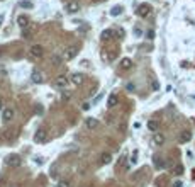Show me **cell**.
Listing matches in <instances>:
<instances>
[{
	"mask_svg": "<svg viewBox=\"0 0 195 187\" xmlns=\"http://www.w3.org/2000/svg\"><path fill=\"white\" fill-rule=\"evenodd\" d=\"M46 139H47V129L46 128H39L36 131V134H34V141L36 143H44Z\"/></svg>",
	"mask_w": 195,
	"mask_h": 187,
	"instance_id": "cell-1",
	"label": "cell"
},
{
	"mask_svg": "<svg viewBox=\"0 0 195 187\" xmlns=\"http://www.w3.org/2000/svg\"><path fill=\"white\" fill-rule=\"evenodd\" d=\"M76 55H78V48H76V46H68V48L65 49L63 58H65V60H73Z\"/></svg>",
	"mask_w": 195,
	"mask_h": 187,
	"instance_id": "cell-2",
	"label": "cell"
},
{
	"mask_svg": "<svg viewBox=\"0 0 195 187\" xmlns=\"http://www.w3.org/2000/svg\"><path fill=\"white\" fill-rule=\"evenodd\" d=\"M20 162H22V160H20V157L19 155H9V157H7V165L9 167H19L20 165Z\"/></svg>",
	"mask_w": 195,
	"mask_h": 187,
	"instance_id": "cell-3",
	"label": "cell"
},
{
	"mask_svg": "<svg viewBox=\"0 0 195 187\" xmlns=\"http://www.w3.org/2000/svg\"><path fill=\"white\" fill-rule=\"evenodd\" d=\"M42 55H44V48L41 44H34L32 48H31V56L32 58H41Z\"/></svg>",
	"mask_w": 195,
	"mask_h": 187,
	"instance_id": "cell-4",
	"label": "cell"
},
{
	"mask_svg": "<svg viewBox=\"0 0 195 187\" xmlns=\"http://www.w3.org/2000/svg\"><path fill=\"white\" fill-rule=\"evenodd\" d=\"M149 12H151V7H149L148 4H141V5L137 7V15H139V17H148Z\"/></svg>",
	"mask_w": 195,
	"mask_h": 187,
	"instance_id": "cell-5",
	"label": "cell"
},
{
	"mask_svg": "<svg viewBox=\"0 0 195 187\" xmlns=\"http://www.w3.org/2000/svg\"><path fill=\"white\" fill-rule=\"evenodd\" d=\"M78 10H80V4H78L76 0H71V2H68L66 4V12L75 14V12H78Z\"/></svg>",
	"mask_w": 195,
	"mask_h": 187,
	"instance_id": "cell-6",
	"label": "cell"
},
{
	"mask_svg": "<svg viewBox=\"0 0 195 187\" xmlns=\"http://www.w3.org/2000/svg\"><path fill=\"white\" fill-rule=\"evenodd\" d=\"M190 139H192V133L190 131H182L180 136H178V141H180V143H189Z\"/></svg>",
	"mask_w": 195,
	"mask_h": 187,
	"instance_id": "cell-7",
	"label": "cell"
},
{
	"mask_svg": "<svg viewBox=\"0 0 195 187\" xmlns=\"http://www.w3.org/2000/svg\"><path fill=\"white\" fill-rule=\"evenodd\" d=\"M54 85H56L58 89H65V87L68 85V78L66 77H58L56 82H54Z\"/></svg>",
	"mask_w": 195,
	"mask_h": 187,
	"instance_id": "cell-8",
	"label": "cell"
},
{
	"mask_svg": "<svg viewBox=\"0 0 195 187\" xmlns=\"http://www.w3.org/2000/svg\"><path fill=\"white\" fill-rule=\"evenodd\" d=\"M83 78H85L83 73H73L71 75V83L73 85H80V83H83Z\"/></svg>",
	"mask_w": 195,
	"mask_h": 187,
	"instance_id": "cell-9",
	"label": "cell"
},
{
	"mask_svg": "<svg viewBox=\"0 0 195 187\" xmlns=\"http://www.w3.org/2000/svg\"><path fill=\"white\" fill-rule=\"evenodd\" d=\"M17 24H19L22 29H26L27 26H29V17H27V15H19V17H17Z\"/></svg>",
	"mask_w": 195,
	"mask_h": 187,
	"instance_id": "cell-10",
	"label": "cell"
},
{
	"mask_svg": "<svg viewBox=\"0 0 195 187\" xmlns=\"http://www.w3.org/2000/svg\"><path fill=\"white\" fill-rule=\"evenodd\" d=\"M31 80H32L34 83H41L42 82V73H41L39 70H34L32 75H31Z\"/></svg>",
	"mask_w": 195,
	"mask_h": 187,
	"instance_id": "cell-11",
	"label": "cell"
},
{
	"mask_svg": "<svg viewBox=\"0 0 195 187\" xmlns=\"http://www.w3.org/2000/svg\"><path fill=\"white\" fill-rule=\"evenodd\" d=\"M110 162H112V155L107 153V152H104L100 155V163L102 165H107V163H110Z\"/></svg>",
	"mask_w": 195,
	"mask_h": 187,
	"instance_id": "cell-12",
	"label": "cell"
},
{
	"mask_svg": "<svg viewBox=\"0 0 195 187\" xmlns=\"http://www.w3.org/2000/svg\"><path fill=\"white\" fill-rule=\"evenodd\" d=\"M2 118H4V121H10V119L14 118V109H12V107H7V109H4Z\"/></svg>",
	"mask_w": 195,
	"mask_h": 187,
	"instance_id": "cell-13",
	"label": "cell"
},
{
	"mask_svg": "<svg viewBox=\"0 0 195 187\" xmlns=\"http://www.w3.org/2000/svg\"><path fill=\"white\" fill-rule=\"evenodd\" d=\"M85 126H87L88 129H95V128L99 126V121H97V119H94V118H88L87 121H85Z\"/></svg>",
	"mask_w": 195,
	"mask_h": 187,
	"instance_id": "cell-14",
	"label": "cell"
},
{
	"mask_svg": "<svg viewBox=\"0 0 195 187\" xmlns=\"http://www.w3.org/2000/svg\"><path fill=\"white\" fill-rule=\"evenodd\" d=\"M117 104H119V97H117L115 94H112V95L109 97V100H107V105L109 107H115Z\"/></svg>",
	"mask_w": 195,
	"mask_h": 187,
	"instance_id": "cell-15",
	"label": "cell"
},
{
	"mask_svg": "<svg viewBox=\"0 0 195 187\" xmlns=\"http://www.w3.org/2000/svg\"><path fill=\"white\" fill-rule=\"evenodd\" d=\"M115 36V32L112 31V29H105L104 32H102V39H105V41H109V39H112Z\"/></svg>",
	"mask_w": 195,
	"mask_h": 187,
	"instance_id": "cell-16",
	"label": "cell"
},
{
	"mask_svg": "<svg viewBox=\"0 0 195 187\" xmlns=\"http://www.w3.org/2000/svg\"><path fill=\"white\" fill-rule=\"evenodd\" d=\"M153 143H155V145H163V143H165V136L160 134V133H156L155 136H153Z\"/></svg>",
	"mask_w": 195,
	"mask_h": 187,
	"instance_id": "cell-17",
	"label": "cell"
},
{
	"mask_svg": "<svg viewBox=\"0 0 195 187\" xmlns=\"http://www.w3.org/2000/svg\"><path fill=\"white\" fill-rule=\"evenodd\" d=\"M121 66L124 70H129L131 66H132V61H131L129 58H122V60H121Z\"/></svg>",
	"mask_w": 195,
	"mask_h": 187,
	"instance_id": "cell-18",
	"label": "cell"
},
{
	"mask_svg": "<svg viewBox=\"0 0 195 187\" xmlns=\"http://www.w3.org/2000/svg\"><path fill=\"white\" fill-rule=\"evenodd\" d=\"M51 63L56 65V66H60L61 63H63V58H61L60 55H53V56H51Z\"/></svg>",
	"mask_w": 195,
	"mask_h": 187,
	"instance_id": "cell-19",
	"label": "cell"
},
{
	"mask_svg": "<svg viewBox=\"0 0 195 187\" xmlns=\"http://www.w3.org/2000/svg\"><path fill=\"white\" fill-rule=\"evenodd\" d=\"M148 129L149 131H156L158 129V123L156 121H148Z\"/></svg>",
	"mask_w": 195,
	"mask_h": 187,
	"instance_id": "cell-20",
	"label": "cell"
},
{
	"mask_svg": "<svg viewBox=\"0 0 195 187\" xmlns=\"http://www.w3.org/2000/svg\"><path fill=\"white\" fill-rule=\"evenodd\" d=\"M121 12H122V7H114L112 10H110V15H114L115 17V15H119Z\"/></svg>",
	"mask_w": 195,
	"mask_h": 187,
	"instance_id": "cell-21",
	"label": "cell"
},
{
	"mask_svg": "<svg viewBox=\"0 0 195 187\" xmlns=\"http://www.w3.org/2000/svg\"><path fill=\"white\" fill-rule=\"evenodd\" d=\"M173 172H175V175H182L183 173V165H176L175 168H173Z\"/></svg>",
	"mask_w": 195,
	"mask_h": 187,
	"instance_id": "cell-22",
	"label": "cell"
},
{
	"mask_svg": "<svg viewBox=\"0 0 195 187\" xmlns=\"http://www.w3.org/2000/svg\"><path fill=\"white\" fill-rule=\"evenodd\" d=\"M31 36H32V32H31V31H29V29H22V38H26V39H29V38H31Z\"/></svg>",
	"mask_w": 195,
	"mask_h": 187,
	"instance_id": "cell-23",
	"label": "cell"
},
{
	"mask_svg": "<svg viewBox=\"0 0 195 187\" xmlns=\"http://www.w3.org/2000/svg\"><path fill=\"white\" fill-rule=\"evenodd\" d=\"M58 187H71V182L70 180H61L60 184H58Z\"/></svg>",
	"mask_w": 195,
	"mask_h": 187,
	"instance_id": "cell-24",
	"label": "cell"
},
{
	"mask_svg": "<svg viewBox=\"0 0 195 187\" xmlns=\"http://www.w3.org/2000/svg\"><path fill=\"white\" fill-rule=\"evenodd\" d=\"M20 7H26V9H31V7H32V4H31V2H20Z\"/></svg>",
	"mask_w": 195,
	"mask_h": 187,
	"instance_id": "cell-25",
	"label": "cell"
},
{
	"mask_svg": "<svg viewBox=\"0 0 195 187\" xmlns=\"http://www.w3.org/2000/svg\"><path fill=\"white\" fill-rule=\"evenodd\" d=\"M146 36H148V39H153V38H155V31H148Z\"/></svg>",
	"mask_w": 195,
	"mask_h": 187,
	"instance_id": "cell-26",
	"label": "cell"
},
{
	"mask_svg": "<svg viewBox=\"0 0 195 187\" xmlns=\"http://www.w3.org/2000/svg\"><path fill=\"white\" fill-rule=\"evenodd\" d=\"M173 187H183V184L180 182V180H176L175 184H173Z\"/></svg>",
	"mask_w": 195,
	"mask_h": 187,
	"instance_id": "cell-27",
	"label": "cell"
},
{
	"mask_svg": "<svg viewBox=\"0 0 195 187\" xmlns=\"http://www.w3.org/2000/svg\"><path fill=\"white\" fill-rule=\"evenodd\" d=\"M63 99H65V100H68V99H70V92H65V94H63Z\"/></svg>",
	"mask_w": 195,
	"mask_h": 187,
	"instance_id": "cell-28",
	"label": "cell"
},
{
	"mask_svg": "<svg viewBox=\"0 0 195 187\" xmlns=\"http://www.w3.org/2000/svg\"><path fill=\"white\" fill-rule=\"evenodd\" d=\"M81 109H83V111H87V109H90V104H87V102H85V104H83V107H81Z\"/></svg>",
	"mask_w": 195,
	"mask_h": 187,
	"instance_id": "cell-29",
	"label": "cell"
},
{
	"mask_svg": "<svg viewBox=\"0 0 195 187\" xmlns=\"http://www.w3.org/2000/svg\"><path fill=\"white\" fill-rule=\"evenodd\" d=\"M4 109V102H2V99H0V111Z\"/></svg>",
	"mask_w": 195,
	"mask_h": 187,
	"instance_id": "cell-30",
	"label": "cell"
},
{
	"mask_svg": "<svg viewBox=\"0 0 195 187\" xmlns=\"http://www.w3.org/2000/svg\"><path fill=\"white\" fill-rule=\"evenodd\" d=\"M0 184H4V177L2 175H0Z\"/></svg>",
	"mask_w": 195,
	"mask_h": 187,
	"instance_id": "cell-31",
	"label": "cell"
},
{
	"mask_svg": "<svg viewBox=\"0 0 195 187\" xmlns=\"http://www.w3.org/2000/svg\"><path fill=\"white\" fill-rule=\"evenodd\" d=\"M2 19H4V17H2V15H0V22H2Z\"/></svg>",
	"mask_w": 195,
	"mask_h": 187,
	"instance_id": "cell-32",
	"label": "cell"
}]
</instances>
